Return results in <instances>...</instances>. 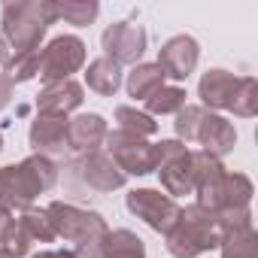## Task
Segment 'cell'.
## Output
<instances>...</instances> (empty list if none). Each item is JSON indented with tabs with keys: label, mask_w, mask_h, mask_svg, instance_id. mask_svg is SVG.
<instances>
[{
	"label": "cell",
	"mask_w": 258,
	"mask_h": 258,
	"mask_svg": "<svg viewBox=\"0 0 258 258\" xmlns=\"http://www.w3.org/2000/svg\"><path fill=\"white\" fill-rule=\"evenodd\" d=\"M58 182V164L43 155H31L22 164L0 167V207L31 210L34 198Z\"/></svg>",
	"instance_id": "cell-1"
},
{
	"label": "cell",
	"mask_w": 258,
	"mask_h": 258,
	"mask_svg": "<svg viewBox=\"0 0 258 258\" xmlns=\"http://www.w3.org/2000/svg\"><path fill=\"white\" fill-rule=\"evenodd\" d=\"M58 22V10L49 0H16V4H4V40L7 46L22 52L40 49V40L46 37L49 25Z\"/></svg>",
	"instance_id": "cell-2"
},
{
	"label": "cell",
	"mask_w": 258,
	"mask_h": 258,
	"mask_svg": "<svg viewBox=\"0 0 258 258\" xmlns=\"http://www.w3.org/2000/svg\"><path fill=\"white\" fill-rule=\"evenodd\" d=\"M164 237H167V252L173 258H198L210 249H219L216 216L210 210H204L201 204H191V207L179 210L176 225Z\"/></svg>",
	"instance_id": "cell-3"
},
{
	"label": "cell",
	"mask_w": 258,
	"mask_h": 258,
	"mask_svg": "<svg viewBox=\"0 0 258 258\" xmlns=\"http://www.w3.org/2000/svg\"><path fill=\"white\" fill-rule=\"evenodd\" d=\"M46 216L52 222L55 237H64L67 243H73V252H82V255H91L100 237L109 231L100 213H91L64 201H52L46 207Z\"/></svg>",
	"instance_id": "cell-4"
},
{
	"label": "cell",
	"mask_w": 258,
	"mask_h": 258,
	"mask_svg": "<svg viewBox=\"0 0 258 258\" xmlns=\"http://www.w3.org/2000/svg\"><path fill=\"white\" fill-rule=\"evenodd\" d=\"M155 149V170L161 173L164 195L179 198V195H195V179H191V152L179 140H161L152 146Z\"/></svg>",
	"instance_id": "cell-5"
},
{
	"label": "cell",
	"mask_w": 258,
	"mask_h": 258,
	"mask_svg": "<svg viewBox=\"0 0 258 258\" xmlns=\"http://www.w3.org/2000/svg\"><path fill=\"white\" fill-rule=\"evenodd\" d=\"M106 155L115 161V167L127 176H146L155 170V149L146 143V137L127 134V131H106Z\"/></svg>",
	"instance_id": "cell-6"
},
{
	"label": "cell",
	"mask_w": 258,
	"mask_h": 258,
	"mask_svg": "<svg viewBox=\"0 0 258 258\" xmlns=\"http://www.w3.org/2000/svg\"><path fill=\"white\" fill-rule=\"evenodd\" d=\"M85 64V43L79 37L61 34L55 37L46 49H40V79L46 82H61L70 79V73H76Z\"/></svg>",
	"instance_id": "cell-7"
},
{
	"label": "cell",
	"mask_w": 258,
	"mask_h": 258,
	"mask_svg": "<svg viewBox=\"0 0 258 258\" xmlns=\"http://www.w3.org/2000/svg\"><path fill=\"white\" fill-rule=\"evenodd\" d=\"M124 204L137 219H143L158 234H167L179 219V204L170 195H161L158 188H134L124 198Z\"/></svg>",
	"instance_id": "cell-8"
},
{
	"label": "cell",
	"mask_w": 258,
	"mask_h": 258,
	"mask_svg": "<svg viewBox=\"0 0 258 258\" xmlns=\"http://www.w3.org/2000/svg\"><path fill=\"white\" fill-rule=\"evenodd\" d=\"M195 195H198V204L204 210H210L213 216L216 213H231V210H249L252 182L243 173H225L222 179H216L213 185H207Z\"/></svg>",
	"instance_id": "cell-9"
},
{
	"label": "cell",
	"mask_w": 258,
	"mask_h": 258,
	"mask_svg": "<svg viewBox=\"0 0 258 258\" xmlns=\"http://www.w3.org/2000/svg\"><path fill=\"white\" fill-rule=\"evenodd\" d=\"M100 43H103L106 58L115 61L118 67L121 64H137L146 52V31L134 22H115L103 31Z\"/></svg>",
	"instance_id": "cell-10"
},
{
	"label": "cell",
	"mask_w": 258,
	"mask_h": 258,
	"mask_svg": "<svg viewBox=\"0 0 258 258\" xmlns=\"http://www.w3.org/2000/svg\"><path fill=\"white\" fill-rule=\"evenodd\" d=\"M52 240H55V231H52V222H49L46 210H25L16 219L10 240L0 249H7L13 258H22V255L31 252L34 243H52Z\"/></svg>",
	"instance_id": "cell-11"
},
{
	"label": "cell",
	"mask_w": 258,
	"mask_h": 258,
	"mask_svg": "<svg viewBox=\"0 0 258 258\" xmlns=\"http://www.w3.org/2000/svg\"><path fill=\"white\" fill-rule=\"evenodd\" d=\"M73 170H76V179L85 185V188H91V191H115V188H121L124 185V173L115 167V161L106 155V152H88V155H82L76 164H73Z\"/></svg>",
	"instance_id": "cell-12"
},
{
	"label": "cell",
	"mask_w": 258,
	"mask_h": 258,
	"mask_svg": "<svg viewBox=\"0 0 258 258\" xmlns=\"http://www.w3.org/2000/svg\"><path fill=\"white\" fill-rule=\"evenodd\" d=\"M198 58H201L198 40H195V37L179 34V37H170V40L161 46V52H158V61H155V64L164 70V76H167V79L182 82V79H188V76L195 73Z\"/></svg>",
	"instance_id": "cell-13"
},
{
	"label": "cell",
	"mask_w": 258,
	"mask_h": 258,
	"mask_svg": "<svg viewBox=\"0 0 258 258\" xmlns=\"http://www.w3.org/2000/svg\"><path fill=\"white\" fill-rule=\"evenodd\" d=\"M28 140L34 146V155H43V158L61 155L67 149V115H46V112H40L34 118V124H31Z\"/></svg>",
	"instance_id": "cell-14"
},
{
	"label": "cell",
	"mask_w": 258,
	"mask_h": 258,
	"mask_svg": "<svg viewBox=\"0 0 258 258\" xmlns=\"http://www.w3.org/2000/svg\"><path fill=\"white\" fill-rule=\"evenodd\" d=\"M103 140H106L103 115L88 112V115H76V118L67 121V149H73L79 155H88V152H97Z\"/></svg>",
	"instance_id": "cell-15"
},
{
	"label": "cell",
	"mask_w": 258,
	"mask_h": 258,
	"mask_svg": "<svg viewBox=\"0 0 258 258\" xmlns=\"http://www.w3.org/2000/svg\"><path fill=\"white\" fill-rule=\"evenodd\" d=\"M85 91L79 82L73 79H61V82H46L43 91L37 94V109L46 115H67L70 109L82 106Z\"/></svg>",
	"instance_id": "cell-16"
},
{
	"label": "cell",
	"mask_w": 258,
	"mask_h": 258,
	"mask_svg": "<svg viewBox=\"0 0 258 258\" xmlns=\"http://www.w3.org/2000/svg\"><path fill=\"white\" fill-rule=\"evenodd\" d=\"M195 143L204 146L201 152H207V155H213V158H222V155H228V152L234 149V143H237V131H234V124H231L228 118L207 112L204 121H201V127H198Z\"/></svg>",
	"instance_id": "cell-17"
},
{
	"label": "cell",
	"mask_w": 258,
	"mask_h": 258,
	"mask_svg": "<svg viewBox=\"0 0 258 258\" xmlns=\"http://www.w3.org/2000/svg\"><path fill=\"white\" fill-rule=\"evenodd\" d=\"M237 85H240V76H234L228 70H210V73H204L198 94H201L204 106H210V109H231Z\"/></svg>",
	"instance_id": "cell-18"
},
{
	"label": "cell",
	"mask_w": 258,
	"mask_h": 258,
	"mask_svg": "<svg viewBox=\"0 0 258 258\" xmlns=\"http://www.w3.org/2000/svg\"><path fill=\"white\" fill-rule=\"evenodd\" d=\"M88 258H146V246L134 231H106Z\"/></svg>",
	"instance_id": "cell-19"
},
{
	"label": "cell",
	"mask_w": 258,
	"mask_h": 258,
	"mask_svg": "<svg viewBox=\"0 0 258 258\" xmlns=\"http://www.w3.org/2000/svg\"><path fill=\"white\" fill-rule=\"evenodd\" d=\"M85 82H88L91 91L109 97V94H115L118 85H121V67L103 55V58H97V61L88 64V70H85Z\"/></svg>",
	"instance_id": "cell-20"
},
{
	"label": "cell",
	"mask_w": 258,
	"mask_h": 258,
	"mask_svg": "<svg viewBox=\"0 0 258 258\" xmlns=\"http://www.w3.org/2000/svg\"><path fill=\"white\" fill-rule=\"evenodd\" d=\"M164 70L158 64H137L131 73H127V94H131L134 100H146L152 91H158L164 85Z\"/></svg>",
	"instance_id": "cell-21"
},
{
	"label": "cell",
	"mask_w": 258,
	"mask_h": 258,
	"mask_svg": "<svg viewBox=\"0 0 258 258\" xmlns=\"http://www.w3.org/2000/svg\"><path fill=\"white\" fill-rule=\"evenodd\" d=\"M219 249H222V258H258V237L252 228L228 231L219 237Z\"/></svg>",
	"instance_id": "cell-22"
},
{
	"label": "cell",
	"mask_w": 258,
	"mask_h": 258,
	"mask_svg": "<svg viewBox=\"0 0 258 258\" xmlns=\"http://www.w3.org/2000/svg\"><path fill=\"white\" fill-rule=\"evenodd\" d=\"M146 109H149V115H167V112H179L182 106H185V88H179V85H161L158 91H152L146 100Z\"/></svg>",
	"instance_id": "cell-23"
},
{
	"label": "cell",
	"mask_w": 258,
	"mask_h": 258,
	"mask_svg": "<svg viewBox=\"0 0 258 258\" xmlns=\"http://www.w3.org/2000/svg\"><path fill=\"white\" fill-rule=\"evenodd\" d=\"M115 121H118V131L137 134V137H152L158 131V121L149 112H140L134 106H115Z\"/></svg>",
	"instance_id": "cell-24"
},
{
	"label": "cell",
	"mask_w": 258,
	"mask_h": 258,
	"mask_svg": "<svg viewBox=\"0 0 258 258\" xmlns=\"http://www.w3.org/2000/svg\"><path fill=\"white\" fill-rule=\"evenodd\" d=\"M55 10H58V19H64L67 25H76V28L91 25L100 13L94 0H67V4H55Z\"/></svg>",
	"instance_id": "cell-25"
},
{
	"label": "cell",
	"mask_w": 258,
	"mask_h": 258,
	"mask_svg": "<svg viewBox=\"0 0 258 258\" xmlns=\"http://www.w3.org/2000/svg\"><path fill=\"white\" fill-rule=\"evenodd\" d=\"M231 112L240 115V118H252L258 112V82L252 76H243L237 91H234V100H231Z\"/></svg>",
	"instance_id": "cell-26"
},
{
	"label": "cell",
	"mask_w": 258,
	"mask_h": 258,
	"mask_svg": "<svg viewBox=\"0 0 258 258\" xmlns=\"http://www.w3.org/2000/svg\"><path fill=\"white\" fill-rule=\"evenodd\" d=\"M204 115H207L204 106H188V103L176 112V121H173V124H176V137H179V143H195Z\"/></svg>",
	"instance_id": "cell-27"
},
{
	"label": "cell",
	"mask_w": 258,
	"mask_h": 258,
	"mask_svg": "<svg viewBox=\"0 0 258 258\" xmlns=\"http://www.w3.org/2000/svg\"><path fill=\"white\" fill-rule=\"evenodd\" d=\"M37 73H40V49L13 55L10 64H7V76L13 79V85H16V82H28V79H34Z\"/></svg>",
	"instance_id": "cell-28"
},
{
	"label": "cell",
	"mask_w": 258,
	"mask_h": 258,
	"mask_svg": "<svg viewBox=\"0 0 258 258\" xmlns=\"http://www.w3.org/2000/svg\"><path fill=\"white\" fill-rule=\"evenodd\" d=\"M13 225H16V216H13V210L0 207V243H7V240H10V234H13Z\"/></svg>",
	"instance_id": "cell-29"
},
{
	"label": "cell",
	"mask_w": 258,
	"mask_h": 258,
	"mask_svg": "<svg viewBox=\"0 0 258 258\" xmlns=\"http://www.w3.org/2000/svg\"><path fill=\"white\" fill-rule=\"evenodd\" d=\"M10 100H13V79L0 70V109H7Z\"/></svg>",
	"instance_id": "cell-30"
},
{
	"label": "cell",
	"mask_w": 258,
	"mask_h": 258,
	"mask_svg": "<svg viewBox=\"0 0 258 258\" xmlns=\"http://www.w3.org/2000/svg\"><path fill=\"white\" fill-rule=\"evenodd\" d=\"M10 58H13V55H10V46H7V40H4V37H0V70L10 64Z\"/></svg>",
	"instance_id": "cell-31"
},
{
	"label": "cell",
	"mask_w": 258,
	"mask_h": 258,
	"mask_svg": "<svg viewBox=\"0 0 258 258\" xmlns=\"http://www.w3.org/2000/svg\"><path fill=\"white\" fill-rule=\"evenodd\" d=\"M34 258H73V252H40Z\"/></svg>",
	"instance_id": "cell-32"
},
{
	"label": "cell",
	"mask_w": 258,
	"mask_h": 258,
	"mask_svg": "<svg viewBox=\"0 0 258 258\" xmlns=\"http://www.w3.org/2000/svg\"><path fill=\"white\" fill-rule=\"evenodd\" d=\"M0 258H13V255H10V252H7V249H0Z\"/></svg>",
	"instance_id": "cell-33"
},
{
	"label": "cell",
	"mask_w": 258,
	"mask_h": 258,
	"mask_svg": "<svg viewBox=\"0 0 258 258\" xmlns=\"http://www.w3.org/2000/svg\"><path fill=\"white\" fill-rule=\"evenodd\" d=\"M73 258H88V255H82V252H73Z\"/></svg>",
	"instance_id": "cell-34"
},
{
	"label": "cell",
	"mask_w": 258,
	"mask_h": 258,
	"mask_svg": "<svg viewBox=\"0 0 258 258\" xmlns=\"http://www.w3.org/2000/svg\"><path fill=\"white\" fill-rule=\"evenodd\" d=\"M0 149H4V137H0Z\"/></svg>",
	"instance_id": "cell-35"
}]
</instances>
